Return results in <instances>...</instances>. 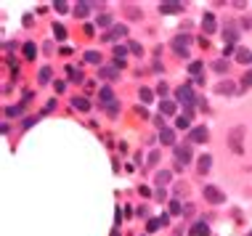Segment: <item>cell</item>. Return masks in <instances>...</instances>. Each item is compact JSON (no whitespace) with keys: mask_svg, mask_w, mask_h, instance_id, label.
Listing matches in <instances>:
<instances>
[{"mask_svg":"<svg viewBox=\"0 0 252 236\" xmlns=\"http://www.w3.org/2000/svg\"><path fill=\"white\" fill-rule=\"evenodd\" d=\"M170 178H173V173H170V170H159V173L154 175V183L159 186V188H165L170 183Z\"/></svg>","mask_w":252,"mask_h":236,"instance_id":"13","label":"cell"},{"mask_svg":"<svg viewBox=\"0 0 252 236\" xmlns=\"http://www.w3.org/2000/svg\"><path fill=\"white\" fill-rule=\"evenodd\" d=\"M175 109H178V106H175V101H170V98H165V101L159 104L162 117H175Z\"/></svg>","mask_w":252,"mask_h":236,"instance_id":"11","label":"cell"},{"mask_svg":"<svg viewBox=\"0 0 252 236\" xmlns=\"http://www.w3.org/2000/svg\"><path fill=\"white\" fill-rule=\"evenodd\" d=\"M167 223H170L167 215H159V218H152L146 223V231H157V228H162V226H167Z\"/></svg>","mask_w":252,"mask_h":236,"instance_id":"12","label":"cell"},{"mask_svg":"<svg viewBox=\"0 0 252 236\" xmlns=\"http://www.w3.org/2000/svg\"><path fill=\"white\" fill-rule=\"evenodd\" d=\"M98 75L104 77V80H117V77H120V72L114 69V66H104V69H98Z\"/></svg>","mask_w":252,"mask_h":236,"instance_id":"19","label":"cell"},{"mask_svg":"<svg viewBox=\"0 0 252 236\" xmlns=\"http://www.w3.org/2000/svg\"><path fill=\"white\" fill-rule=\"evenodd\" d=\"M189 122H191V119H189V117H178V122H175V125H178L181 130H186V127H189Z\"/></svg>","mask_w":252,"mask_h":236,"instance_id":"37","label":"cell"},{"mask_svg":"<svg viewBox=\"0 0 252 236\" xmlns=\"http://www.w3.org/2000/svg\"><path fill=\"white\" fill-rule=\"evenodd\" d=\"M250 236H252V231H250Z\"/></svg>","mask_w":252,"mask_h":236,"instance_id":"45","label":"cell"},{"mask_svg":"<svg viewBox=\"0 0 252 236\" xmlns=\"http://www.w3.org/2000/svg\"><path fill=\"white\" fill-rule=\"evenodd\" d=\"M122 35H127V27H114L112 32L104 35V40H114V37H122Z\"/></svg>","mask_w":252,"mask_h":236,"instance_id":"21","label":"cell"},{"mask_svg":"<svg viewBox=\"0 0 252 236\" xmlns=\"http://www.w3.org/2000/svg\"><path fill=\"white\" fill-rule=\"evenodd\" d=\"M210 138V130L204 125H199V127H194L191 130V136H189V144H204V141Z\"/></svg>","mask_w":252,"mask_h":236,"instance_id":"6","label":"cell"},{"mask_svg":"<svg viewBox=\"0 0 252 236\" xmlns=\"http://www.w3.org/2000/svg\"><path fill=\"white\" fill-rule=\"evenodd\" d=\"M24 56H27V59H35V56H37V45H35V43H27V45H24Z\"/></svg>","mask_w":252,"mask_h":236,"instance_id":"23","label":"cell"},{"mask_svg":"<svg viewBox=\"0 0 252 236\" xmlns=\"http://www.w3.org/2000/svg\"><path fill=\"white\" fill-rule=\"evenodd\" d=\"M157 159H159V154L152 151V157H149V165H157Z\"/></svg>","mask_w":252,"mask_h":236,"instance_id":"44","label":"cell"},{"mask_svg":"<svg viewBox=\"0 0 252 236\" xmlns=\"http://www.w3.org/2000/svg\"><path fill=\"white\" fill-rule=\"evenodd\" d=\"M223 37L228 40V45H234V43H236V37H239V30H236L234 24H228L226 30H223Z\"/></svg>","mask_w":252,"mask_h":236,"instance_id":"15","label":"cell"},{"mask_svg":"<svg viewBox=\"0 0 252 236\" xmlns=\"http://www.w3.org/2000/svg\"><path fill=\"white\" fill-rule=\"evenodd\" d=\"M210 167H213V157H210V154H202V157L196 159V170H199V175H207Z\"/></svg>","mask_w":252,"mask_h":236,"instance_id":"9","label":"cell"},{"mask_svg":"<svg viewBox=\"0 0 252 236\" xmlns=\"http://www.w3.org/2000/svg\"><path fill=\"white\" fill-rule=\"evenodd\" d=\"M242 85H244V88H252V69H250V72H244V77H242Z\"/></svg>","mask_w":252,"mask_h":236,"instance_id":"32","label":"cell"},{"mask_svg":"<svg viewBox=\"0 0 252 236\" xmlns=\"http://www.w3.org/2000/svg\"><path fill=\"white\" fill-rule=\"evenodd\" d=\"M236 61H239V64H252V51L236 48Z\"/></svg>","mask_w":252,"mask_h":236,"instance_id":"16","label":"cell"},{"mask_svg":"<svg viewBox=\"0 0 252 236\" xmlns=\"http://www.w3.org/2000/svg\"><path fill=\"white\" fill-rule=\"evenodd\" d=\"M72 106H74V109H80V112H88V109H91L88 98H74V101H72Z\"/></svg>","mask_w":252,"mask_h":236,"instance_id":"22","label":"cell"},{"mask_svg":"<svg viewBox=\"0 0 252 236\" xmlns=\"http://www.w3.org/2000/svg\"><path fill=\"white\" fill-rule=\"evenodd\" d=\"M170 212H173V215H181V212H183V205H181L178 199H173V202H170Z\"/></svg>","mask_w":252,"mask_h":236,"instance_id":"24","label":"cell"},{"mask_svg":"<svg viewBox=\"0 0 252 236\" xmlns=\"http://www.w3.org/2000/svg\"><path fill=\"white\" fill-rule=\"evenodd\" d=\"M204 199H207L210 205H220V202H226L223 191H220V188H215V186H204Z\"/></svg>","mask_w":252,"mask_h":236,"instance_id":"5","label":"cell"},{"mask_svg":"<svg viewBox=\"0 0 252 236\" xmlns=\"http://www.w3.org/2000/svg\"><path fill=\"white\" fill-rule=\"evenodd\" d=\"M213 69L223 75V72H228V61H223V59H220V61H215V64H213Z\"/></svg>","mask_w":252,"mask_h":236,"instance_id":"26","label":"cell"},{"mask_svg":"<svg viewBox=\"0 0 252 236\" xmlns=\"http://www.w3.org/2000/svg\"><path fill=\"white\" fill-rule=\"evenodd\" d=\"M53 32H56V37H59V40H64V37H66V30H64L61 24H53Z\"/></svg>","mask_w":252,"mask_h":236,"instance_id":"30","label":"cell"},{"mask_svg":"<svg viewBox=\"0 0 252 236\" xmlns=\"http://www.w3.org/2000/svg\"><path fill=\"white\" fill-rule=\"evenodd\" d=\"M154 199H157V202H165V199H167V191H165V188H157Z\"/></svg>","mask_w":252,"mask_h":236,"instance_id":"34","label":"cell"},{"mask_svg":"<svg viewBox=\"0 0 252 236\" xmlns=\"http://www.w3.org/2000/svg\"><path fill=\"white\" fill-rule=\"evenodd\" d=\"M175 101H181V104H186V109H191V104L196 101L194 90H191V85H181V88H175Z\"/></svg>","mask_w":252,"mask_h":236,"instance_id":"2","label":"cell"},{"mask_svg":"<svg viewBox=\"0 0 252 236\" xmlns=\"http://www.w3.org/2000/svg\"><path fill=\"white\" fill-rule=\"evenodd\" d=\"M215 90L220 93V96H234V93H236V85L231 83V80H223V83H218Z\"/></svg>","mask_w":252,"mask_h":236,"instance_id":"10","label":"cell"},{"mask_svg":"<svg viewBox=\"0 0 252 236\" xmlns=\"http://www.w3.org/2000/svg\"><path fill=\"white\" fill-rule=\"evenodd\" d=\"M53 88H56V93H64V80H59V83H53Z\"/></svg>","mask_w":252,"mask_h":236,"instance_id":"42","label":"cell"},{"mask_svg":"<svg viewBox=\"0 0 252 236\" xmlns=\"http://www.w3.org/2000/svg\"><path fill=\"white\" fill-rule=\"evenodd\" d=\"M98 24H101V27L112 24V16H109V13H104V16H98Z\"/></svg>","mask_w":252,"mask_h":236,"instance_id":"39","label":"cell"},{"mask_svg":"<svg viewBox=\"0 0 252 236\" xmlns=\"http://www.w3.org/2000/svg\"><path fill=\"white\" fill-rule=\"evenodd\" d=\"M138 96H141V101L146 104V101H152V90H149V88H141V90H138Z\"/></svg>","mask_w":252,"mask_h":236,"instance_id":"28","label":"cell"},{"mask_svg":"<svg viewBox=\"0 0 252 236\" xmlns=\"http://www.w3.org/2000/svg\"><path fill=\"white\" fill-rule=\"evenodd\" d=\"M130 51L135 53V56H141V53H144V48H141V45H138V43H130Z\"/></svg>","mask_w":252,"mask_h":236,"instance_id":"41","label":"cell"},{"mask_svg":"<svg viewBox=\"0 0 252 236\" xmlns=\"http://www.w3.org/2000/svg\"><path fill=\"white\" fill-rule=\"evenodd\" d=\"M191 234H194V236H210V226L204 223V220H199V223L191 228Z\"/></svg>","mask_w":252,"mask_h":236,"instance_id":"20","label":"cell"},{"mask_svg":"<svg viewBox=\"0 0 252 236\" xmlns=\"http://www.w3.org/2000/svg\"><path fill=\"white\" fill-rule=\"evenodd\" d=\"M189 72H191V75H196V77H199V72H202V64H199V61H194V64H191V69H189Z\"/></svg>","mask_w":252,"mask_h":236,"instance_id":"40","label":"cell"},{"mask_svg":"<svg viewBox=\"0 0 252 236\" xmlns=\"http://www.w3.org/2000/svg\"><path fill=\"white\" fill-rule=\"evenodd\" d=\"M101 104L114 106V93H112V88H101Z\"/></svg>","mask_w":252,"mask_h":236,"instance_id":"17","label":"cell"},{"mask_svg":"<svg viewBox=\"0 0 252 236\" xmlns=\"http://www.w3.org/2000/svg\"><path fill=\"white\" fill-rule=\"evenodd\" d=\"M186 5L178 3V0H165V3H159V13H181Z\"/></svg>","mask_w":252,"mask_h":236,"instance_id":"7","label":"cell"},{"mask_svg":"<svg viewBox=\"0 0 252 236\" xmlns=\"http://www.w3.org/2000/svg\"><path fill=\"white\" fill-rule=\"evenodd\" d=\"M85 61H93V64H98V61H101V56H98L96 51H88V53H85Z\"/></svg>","mask_w":252,"mask_h":236,"instance_id":"27","label":"cell"},{"mask_svg":"<svg viewBox=\"0 0 252 236\" xmlns=\"http://www.w3.org/2000/svg\"><path fill=\"white\" fill-rule=\"evenodd\" d=\"M167 90H170V88H167L165 83H159V88H157V93H159V98H162V101H165V96H167Z\"/></svg>","mask_w":252,"mask_h":236,"instance_id":"35","label":"cell"},{"mask_svg":"<svg viewBox=\"0 0 252 236\" xmlns=\"http://www.w3.org/2000/svg\"><path fill=\"white\" fill-rule=\"evenodd\" d=\"M125 13H127V16H130V19H141V11L130 8V5H127V8H125Z\"/></svg>","mask_w":252,"mask_h":236,"instance_id":"38","label":"cell"},{"mask_svg":"<svg viewBox=\"0 0 252 236\" xmlns=\"http://www.w3.org/2000/svg\"><path fill=\"white\" fill-rule=\"evenodd\" d=\"M114 56H117V61H120V59H125L127 56V48H125V45H117V48H114Z\"/></svg>","mask_w":252,"mask_h":236,"instance_id":"29","label":"cell"},{"mask_svg":"<svg viewBox=\"0 0 252 236\" xmlns=\"http://www.w3.org/2000/svg\"><path fill=\"white\" fill-rule=\"evenodd\" d=\"M223 53H226V56H231V53H236V45H226V48H223Z\"/></svg>","mask_w":252,"mask_h":236,"instance_id":"43","label":"cell"},{"mask_svg":"<svg viewBox=\"0 0 252 236\" xmlns=\"http://www.w3.org/2000/svg\"><path fill=\"white\" fill-rule=\"evenodd\" d=\"M40 83H48V80H51V66H43V69H40Z\"/></svg>","mask_w":252,"mask_h":236,"instance_id":"25","label":"cell"},{"mask_svg":"<svg viewBox=\"0 0 252 236\" xmlns=\"http://www.w3.org/2000/svg\"><path fill=\"white\" fill-rule=\"evenodd\" d=\"M66 69H69V72H66V75H69V80H83V75H80L74 66H66Z\"/></svg>","mask_w":252,"mask_h":236,"instance_id":"33","label":"cell"},{"mask_svg":"<svg viewBox=\"0 0 252 236\" xmlns=\"http://www.w3.org/2000/svg\"><path fill=\"white\" fill-rule=\"evenodd\" d=\"M159 141L165 146H173V149L178 146V144H175V130H173V127H162V130H159Z\"/></svg>","mask_w":252,"mask_h":236,"instance_id":"8","label":"cell"},{"mask_svg":"<svg viewBox=\"0 0 252 236\" xmlns=\"http://www.w3.org/2000/svg\"><path fill=\"white\" fill-rule=\"evenodd\" d=\"M93 5H96V3H77V8H74V16H80V19H83V16H88Z\"/></svg>","mask_w":252,"mask_h":236,"instance_id":"18","label":"cell"},{"mask_svg":"<svg viewBox=\"0 0 252 236\" xmlns=\"http://www.w3.org/2000/svg\"><path fill=\"white\" fill-rule=\"evenodd\" d=\"M173 151H175V162H178L181 167L191 165V159H194V154H191V144H178Z\"/></svg>","mask_w":252,"mask_h":236,"instance_id":"1","label":"cell"},{"mask_svg":"<svg viewBox=\"0 0 252 236\" xmlns=\"http://www.w3.org/2000/svg\"><path fill=\"white\" fill-rule=\"evenodd\" d=\"M189 45H191V37L189 35H175L173 37V51L178 53L181 59H189Z\"/></svg>","mask_w":252,"mask_h":236,"instance_id":"3","label":"cell"},{"mask_svg":"<svg viewBox=\"0 0 252 236\" xmlns=\"http://www.w3.org/2000/svg\"><path fill=\"white\" fill-rule=\"evenodd\" d=\"M56 11H59V13H66V11H69V3H64V0H59V3H56Z\"/></svg>","mask_w":252,"mask_h":236,"instance_id":"36","label":"cell"},{"mask_svg":"<svg viewBox=\"0 0 252 236\" xmlns=\"http://www.w3.org/2000/svg\"><path fill=\"white\" fill-rule=\"evenodd\" d=\"M202 27H204V32H207V35H213V32L218 30V27H215V16H213V13H204Z\"/></svg>","mask_w":252,"mask_h":236,"instance_id":"14","label":"cell"},{"mask_svg":"<svg viewBox=\"0 0 252 236\" xmlns=\"http://www.w3.org/2000/svg\"><path fill=\"white\" fill-rule=\"evenodd\" d=\"M5 114H8V117H19V114H22V106H8Z\"/></svg>","mask_w":252,"mask_h":236,"instance_id":"31","label":"cell"},{"mask_svg":"<svg viewBox=\"0 0 252 236\" xmlns=\"http://www.w3.org/2000/svg\"><path fill=\"white\" fill-rule=\"evenodd\" d=\"M242 136H244V127H242V125L234 127V130H231V136H228V144H231V149H234V154H244V149H242Z\"/></svg>","mask_w":252,"mask_h":236,"instance_id":"4","label":"cell"}]
</instances>
